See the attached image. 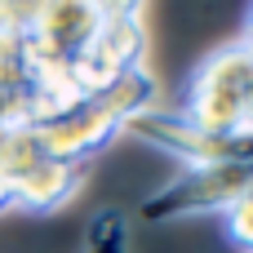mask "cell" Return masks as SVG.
Here are the masks:
<instances>
[{
	"instance_id": "7c38bea8",
	"label": "cell",
	"mask_w": 253,
	"mask_h": 253,
	"mask_svg": "<svg viewBox=\"0 0 253 253\" xmlns=\"http://www.w3.org/2000/svg\"><path fill=\"white\" fill-rule=\"evenodd\" d=\"M245 129L253 133V89H249V107H245Z\"/></svg>"
},
{
	"instance_id": "6da1fadb",
	"label": "cell",
	"mask_w": 253,
	"mask_h": 253,
	"mask_svg": "<svg viewBox=\"0 0 253 253\" xmlns=\"http://www.w3.org/2000/svg\"><path fill=\"white\" fill-rule=\"evenodd\" d=\"M151 98H156V80H151L147 67H138V71L120 76L107 89L80 93L53 120H40L31 129H36L44 156L71 160V165H89L93 156H102L111 147L116 133L129 129V120H138L142 111H151Z\"/></svg>"
},
{
	"instance_id": "52a82bcc",
	"label": "cell",
	"mask_w": 253,
	"mask_h": 253,
	"mask_svg": "<svg viewBox=\"0 0 253 253\" xmlns=\"http://www.w3.org/2000/svg\"><path fill=\"white\" fill-rule=\"evenodd\" d=\"M80 187H84V165L44 156V160L13 187V209H27V213H58L62 205L76 200Z\"/></svg>"
},
{
	"instance_id": "5b68a950",
	"label": "cell",
	"mask_w": 253,
	"mask_h": 253,
	"mask_svg": "<svg viewBox=\"0 0 253 253\" xmlns=\"http://www.w3.org/2000/svg\"><path fill=\"white\" fill-rule=\"evenodd\" d=\"M125 133H138L142 142L169 151L173 160L187 165H236L245 160L253 165V133L249 129H209V125H196L187 120L182 111H142L138 120H129Z\"/></svg>"
},
{
	"instance_id": "9c48e42d",
	"label": "cell",
	"mask_w": 253,
	"mask_h": 253,
	"mask_svg": "<svg viewBox=\"0 0 253 253\" xmlns=\"http://www.w3.org/2000/svg\"><path fill=\"white\" fill-rule=\"evenodd\" d=\"M222 227H227V240H231L236 249L253 253V191L222 213Z\"/></svg>"
},
{
	"instance_id": "8fae6325",
	"label": "cell",
	"mask_w": 253,
	"mask_h": 253,
	"mask_svg": "<svg viewBox=\"0 0 253 253\" xmlns=\"http://www.w3.org/2000/svg\"><path fill=\"white\" fill-rule=\"evenodd\" d=\"M240 44H245V53L253 58V9H249V27H245V36H240Z\"/></svg>"
},
{
	"instance_id": "ba28073f",
	"label": "cell",
	"mask_w": 253,
	"mask_h": 253,
	"mask_svg": "<svg viewBox=\"0 0 253 253\" xmlns=\"http://www.w3.org/2000/svg\"><path fill=\"white\" fill-rule=\"evenodd\" d=\"M84 253H129V222L120 209H102L89 222V245Z\"/></svg>"
},
{
	"instance_id": "30bf717a",
	"label": "cell",
	"mask_w": 253,
	"mask_h": 253,
	"mask_svg": "<svg viewBox=\"0 0 253 253\" xmlns=\"http://www.w3.org/2000/svg\"><path fill=\"white\" fill-rule=\"evenodd\" d=\"M4 209H13V187L0 178V213H4Z\"/></svg>"
},
{
	"instance_id": "3957f363",
	"label": "cell",
	"mask_w": 253,
	"mask_h": 253,
	"mask_svg": "<svg viewBox=\"0 0 253 253\" xmlns=\"http://www.w3.org/2000/svg\"><path fill=\"white\" fill-rule=\"evenodd\" d=\"M253 191V165H187L173 182H165L156 196L142 200L147 222H178V218H205L227 213L236 200Z\"/></svg>"
},
{
	"instance_id": "7a4b0ae2",
	"label": "cell",
	"mask_w": 253,
	"mask_h": 253,
	"mask_svg": "<svg viewBox=\"0 0 253 253\" xmlns=\"http://www.w3.org/2000/svg\"><path fill=\"white\" fill-rule=\"evenodd\" d=\"M147 58V27H142V4H102L98 31L84 44V53L71 62L67 80L76 93H93L116 84L120 76L138 71Z\"/></svg>"
},
{
	"instance_id": "8992f818",
	"label": "cell",
	"mask_w": 253,
	"mask_h": 253,
	"mask_svg": "<svg viewBox=\"0 0 253 253\" xmlns=\"http://www.w3.org/2000/svg\"><path fill=\"white\" fill-rule=\"evenodd\" d=\"M102 4H22L18 36L40 76H67L98 31Z\"/></svg>"
},
{
	"instance_id": "277c9868",
	"label": "cell",
	"mask_w": 253,
	"mask_h": 253,
	"mask_svg": "<svg viewBox=\"0 0 253 253\" xmlns=\"http://www.w3.org/2000/svg\"><path fill=\"white\" fill-rule=\"evenodd\" d=\"M249 89H253V58L236 40L227 49H213L196 67L178 111L196 125H209V129H245Z\"/></svg>"
}]
</instances>
